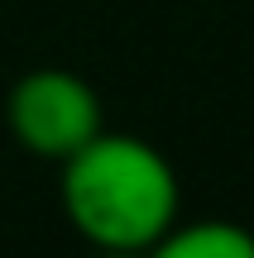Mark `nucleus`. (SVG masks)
Segmentation results:
<instances>
[{"label":"nucleus","mask_w":254,"mask_h":258,"mask_svg":"<svg viewBox=\"0 0 254 258\" xmlns=\"http://www.w3.org/2000/svg\"><path fill=\"white\" fill-rule=\"evenodd\" d=\"M63 215L86 244L111 253H154L178 225L182 186L173 163L139 134H101L63 158Z\"/></svg>","instance_id":"1"},{"label":"nucleus","mask_w":254,"mask_h":258,"mask_svg":"<svg viewBox=\"0 0 254 258\" xmlns=\"http://www.w3.org/2000/svg\"><path fill=\"white\" fill-rule=\"evenodd\" d=\"M5 124L29 158L63 163L106 129L101 96L67 67H34L5 96Z\"/></svg>","instance_id":"2"},{"label":"nucleus","mask_w":254,"mask_h":258,"mask_svg":"<svg viewBox=\"0 0 254 258\" xmlns=\"http://www.w3.org/2000/svg\"><path fill=\"white\" fill-rule=\"evenodd\" d=\"M159 258H254V234L235 220H182L154 244Z\"/></svg>","instance_id":"3"}]
</instances>
